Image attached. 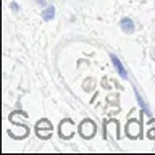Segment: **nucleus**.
<instances>
[{
    "instance_id": "7ed1b4c3",
    "label": "nucleus",
    "mask_w": 155,
    "mask_h": 155,
    "mask_svg": "<svg viewBox=\"0 0 155 155\" xmlns=\"http://www.w3.org/2000/svg\"><path fill=\"white\" fill-rule=\"evenodd\" d=\"M110 60H111V63H113V66H115V70L118 71V74L121 76V78H128V73H126V70H124V66L121 65V61L116 58V55H113V53H110Z\"/></svg>"
},
{
    "instance_id": "20e7f679",
    "label": "nucleus",
    "mask_w": 155,
    "mask_h": 155,
    "mask_svg": "<svg viewBox=\"0 0 155 155\" xmlns=\"http://www.w3.org/2000/svg\"><path fill=\"white\" fill-rule=\"evenodd\" d=\"M120 24H121V29H123L126 34H133V32H134V23H133V19L123 18Z\"/></svg>"
},
{
    "instance_id": "f257e3e1",
    "label": "nucleus",
    "mask_w": 155,
    "mask_h": 155,
    "mask_svg": "<svg viewBox=\"0 0 155 155\" xmlns=\"http://www.w3.org/2000/svg\"><path fill=\"white\" fill-rule=\"evenodd\" d=\"M79 133L84 136V137H92V136L95 134V124L92 123V121H89V120H86L84 123L81 124V128H79Z\"/></svg>"
},
{
    "instance_id": "39448f33",
    "label": "nucleus",
    "mask_w": 155,
    "mask_h": 155,
    "mask_svg": "<svg viewBox=\"0 0 155 155\" xmlns=\"http://www.w3.org/2000/svg\"><path fill=\"white\" fill-rule=\"evenodd\" d=\"M139 129H140V126L137 121H129L128 123V136H131V137H137Z\"/></svg>"
},
{
    "instance_id": "f03ea898",
    "label": "nucleus",
    "mask_w": 155,
    "mask_h": 155,
    "mask_svg": "<svg viewBox=\"0 0 155 155\" xmlns=\"http://www.w3.org/2000/svg\"><path fill=\"white\" fill-rule=\"evenodd\" d=\"M36 128H37V136H41V137H47V136L52 133V126H50V123H48L47 120L39 121Z\"/></svg>"
},
{
    "instance_id": "0eeeda50",
    "label": "nucleus",
    "mask_w": 155,
    "mask_h": 155,
    "mask_svg": "<svg viewBox=\"0 0 155 155\" xmlns=\"http://www.w3.org/2000/svg\"><path fill=\"white\" fill-rule=\"evenodd\" d=\"M12 8H13V10H19V7H18L16 3H12Z\"/></svg>"
},
{
    "instance_id": "423d86ee",
    "label": "nucleus",
    "mask_w": 155,
    "mask_h": 155,
    "mask_svg": "<svg viewBox=\"0 0 155 155\" xmlns=\"http://www.w3.org/2000/svg\"><path fill=\"white\" fill-rule=\"evenodd\" d=\"M53 16H55V8H53V7H47L45 10H44L42 18L45 19V21H50V19H53Z\"/></svg>"
}]
</instances>
